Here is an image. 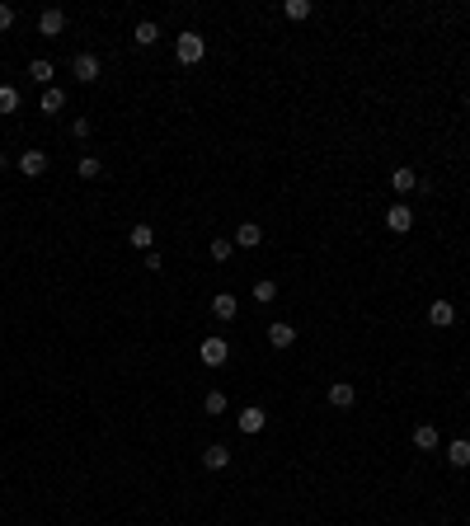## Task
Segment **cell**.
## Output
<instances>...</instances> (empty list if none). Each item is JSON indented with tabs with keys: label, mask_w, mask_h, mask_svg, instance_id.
<instances>
[{
	"label": "cell",
	"mask_w": 470,
	"mask_h": 526,
	"mask_svg": "<svg viewBox=\"0 0 470 526\" xmlns=\"http://www.w3.org/2000/svg\"><path fill=\"white\" fill-rule=\"evenodd\" d=\"M174 56H179L184 66H198L202 56H207V38L193 34V29H189V34H179V43H174Z\"/></svg>",
	"instance_id": "6da1fadb"
},
{
	"label": "cell",
	"mask_w": 470,
	"mask_h": 526,
	"mask_svg": "<svg viewBox=\"0 0 470 526\" xmlns=\"http://www.w3.org/2000/svg\"><path fill=\"white\" fill-rule=\"evenodd\" d=\"M198 358H202V367H221V362L231 358V343H226V338H202Z\"/></svg>",
	"instance_id": "7a4b0ae2"
},
{
	"label": "cell",
	"mask_w": 470,
	"mask_h": 526,
	"mask_svg": "<svg viewBox=\"0 0 470 526\" xmlns=\"http://www.w3.org/2000/svg\"><path fill=\"white\" fill-rule=\"evenodd\" d=\"M386 231H391V236H409V231H414V212H409V207H391V212H386Z\"/></svg>",
	"instance_id": "3957f363"
},
{
	"label": "cell",
	"mask_w": 470,
	"mask_h": 526,
	"mask_svg": "<svg viewBox=\"0 0 470 526\" xmlns=\"http://www.w3.org/2000/svg\"><path fill=\"white\" fill-rule=\"evenodd\" d=\"M235 423H240V433H264V423H269V414H264V409H259V404H249V409H240V418H235Z\"/></svg>",
	"instance_id": "277c9868"
},
{
	"label": "cell",
	"mask_w": 470,
	"mask_h": 526,
	"mask_svg": "<svg viewBox=\"0 0 470 526\" xmlns=\"http://www.w3.org/2000/svg\"><path fill=\"white\" fill-rule=\"evenodd\" d=\"M428 325L451 329V325H456V305H451V301H433V305H428Z\"/></svg>",
	"instance_id": "5b68a950"
},
{
	"label": "cell",
	"mask_w": 470,
	"mask_h": 526,
	"mask_svg": "<svg viewBox=\"0 0 470 526\" xmlns=\"http://www.w3.org/2000/svg\"><path fill=\"white\" fill-rule=\"evenodd\" d=\"M47 165H52V160H47V151H24V156H19V169L29 174V179L47 174Z\"/></svg>",
	"instance_id": "8992f818"
},
{
	"label": "cell",
	"mask_w": 470,
	"mask_h": 526,
	"mask_svg": "<svg viewBox=\"0 0 470 526\" xmlns=\"http://www.w3.org/2000/svg\"><path fill=\"white\" fill-rule=\"evenodd\" d=\"M71 71H76V76L90 85V80H99V56H94V52H80L76 61H71Z\"/></svg>",
	"instance_id": "52a82bcc"
},
{
	"label": "cell",
	"mask_w": 470,
	"mask_h": 526,
	"mask_svg": "<svg viewBox=\"0 0 470 526\" xmlns=\"http://www.w3.org/2000/svg\"><path fill=\"white\" fill-rule=\"evenodd\" d=\"M61 29H66V14H61V10H43V14H38V34H43V38H56Z\"/></svg>",
	"instance_id": "ba28073f"
},
{
	"label": "cell",
	"mask_w": 470,
	"mask_h": 526,
	"mask_svg": "<svg viewBox=\"0 0 470 526\" xmlns=\"http://www.w3.org/2000/svg\"><path fill=\"white\" fill-rule=\"evenodd\" d=\"M391 188L400 193V198H409V193H419V174H414L409 165H404V169H395V174H391Z\"/></svg>",
	"instance_id": "9c48e42d"
},
{
	"label": "cell",
	"mask_w": 470,
	"mask_h": 526,
	"mask_svg": "<svg viewBox=\"0 0 470 526\" xmlns=\"http://www.w3.org/2000/svg\"><path fill=\"white\" fill-rule=\"evenodd\" d=\"M329 404H334V409H353V404H358V390L348 381H334L329 385Z\"/></svg>",
	"instance_id": "30bf717a"
},
{
	"label": "cell",
	"mask_w": 470,
	"mask_h": 526,
	"mask_svg": "<svg viewBox=\"0 0 470 526\" xmlns=\"http://www.w3.org/2000/svg\"><path fill=\"white\" fill-rule=\"evenodd\" d=\"M202 465H207V470H226V465H231V447L212 442V447L202 451Z\"/></svg>",
	"instance_id": "8fae6325"
},
{
	"label": "cell",
	"mask_w": 470,
	"mask_h": 526,
	"mask_svg": "<svg viewBox=\"0 0 470 526\" xmlns=\"http://www.w3.org/2000/svg\"><path fill=\"white\" fill-rule=\"evenodd\" d=\"M235 245H240V249H259V245H264V231H259L254 221L235 226Z\"/></svg>",
	"instance_id": "7c38bea8"
},
{
	"label": "cell",
	"mask_w": 470,
	"mask_h": 526,
	"mask_svg": "<svg viewBox=\"0 0 470 526\" xmlns=\"http://www.w3.org/2000/svg\"><path fill=\"white\" fill-rule=\"evenodd\" d=\"M38 108H43L47 118H52V113H61V108H66V90H56V85H47V90H43V99H38Z\"/></svg>",
	"instance_id": "4fadbf2b"
},
{
	"label": "cell",
	"mask_w": 470,
	"mask_h": 526,
	"mask_svg": "<svg viewBox=\"0 0 470 526\" xmlns=\"http://www.w3.org/2000/svg\"><path fill=\"white\" fill-rule=\"evenodd\" d=\"M235 310H240V301H235L231 291H216V296H212V315H216V320H235Z\"/></svg>",
	"instance_id": "5bb4252c"
},
{
	"label": "cell",
	"mask_w": 470,
	"mask_h": 526,
	"mask_svg": "<svg viewBox=\"0 0 470 526\" xmlns=\"http://www.w3.org/2000/svg\"><path fill=\"white\" fill-rule=\"evenodd\" d=\"M132 43H136V47H156V43H160V29H156L151 19H141V24L132 29Z\"/></svg>",
	"instance_id": "9a60e30c"
},
{
	"label": "cell",
	"mask_w": 470,
	"mask_h": 526,
	"mask_svg": "<svg viewBox=\"0 0 470 526\" xmlns=\"http://www.w3.org/2000/svg\"><path fill=\"white\" fill-rule=\"evenodd\" d=\"M437 442H442V437H437L433 423H419V428H414V447H419V451H437Z\"/></svg>",
	"instance_id": "2e32d148"
},
{
	"label": "cell",
	"mask_w": 470,
	"mask_h": 526,
	"mask_svg": "<svg viewBox=\"0 0 470 526\" xmlns=\"http://www.w3.org/2000/svg\"><path fill=\"white\" fill-rule=\"evenodd\" d=\"M447 460L456 465V470H466V465H470V442H466V437H456V442L447 447Z\"/></svg>",
	"instance_id": "e0dca14e"
},
{
	"label": "cell",
	"mask_w": 470,
	"mask_h": 526,
	"mask_svg": "<svg viewBox=\"0 0 470 526\" xmlns=\"http://www.w3.org/2000/svg\"><path fill=\"white\" fill-rule=\"evenodd\" d=\"M269 343L273 348H291V343H296V329H291V325H273L269 329Z\"/></svg>",
	"instance_id": "ac0fdd59"
},
{
	"label": "cell",
	"mask_w": 470,
	"mask_h": 526,
	"mask_svg": "<svg viewBox=\"0 0 470 526\" xmlns=\"http://www.w3.org/2000/svg\"><path fill=\"white\" fill-rule=\"evenodd\" d=\"M29 76H34L38 85H43V90H47V85H52V76H56V71H52V61H43V56H38V61H29Z\"/></svg>",
	"instance_id": "d6986e66"
},
{
	"label": "cell",
	"mask_w": 470,
	"mask_h": 526,
	"mask_svg": "<svg viewBox=\"0 0 470 526\" xmlns=\"http://www.w3.org/2000/svg\"><path fill=\"white\" fill-rule=\"evenodd\" d=\"M76 174H80V179H99V174H104L99 156H80V160H76Z\"/></svg>",
	"instance_id": "ffe728a7"
},
{
	"label": "cell",
	"mask_w": 470,
	"mask_h": 526,
	"mask_svg": "<svg viewBox=\"0 0 470 526\" xmlns=\"http://www.w3.org/2000/svg\"><path fill=\"white\" fill-rule=\"evenodd\" d=\"M132 245L151 249V245H156V226H132Z\"/></svg>",
	"instance_id": "44dd1931"
},
{
	"label": "cell",
	"mask_w": 470,
	"mask_h": 526,
	"mask_svg": "<svg viewBox=\"0 0 470 526\" xmlns=\"http://www.w3.org/2000/svg\"><path fill=\"white\" fill-rule=\"evenodd\" d=\"M207 254H212L216 263H226V258L235 254V240H221V236H216V240H212V249H207Z\"/></svg>",
	"instance_id": "7402d4cb"
},
{
	"label": "cell",
	"mask_w": 470,
	"mask_h": 526,
	"mask_svg": "<svg viewBox=\"0 0 470 526\" xmlns=\"http://www.w3.org/2000/svg\"><path fill=\"white\" fill-rule=\"evenodd\" d=\"M19 108V90L14 85H0V113H14Z\"/></svg>",
	"instance_id": "603a6c76"
},
{
	"label": "cell",
	"mask_w": 470,
	"mask_h": 526,
	"mask_svg": "<svg viewBox=\"0 0 470 526\" xmlns=\"http://www.w3.org/2000/svg\"><path fill=\"white\" fill-rule=\"evenodd\" d=\"M282 10H287V19H311V0H287Z\"/></svg>",
	"instance_id": "cb8c5ba5"
},
{
	"label": "cell",
	"mask_w": 470,
	"mask_h": 526,
	"mask_svg": "<svg viewBox=\"0 0 470 526\" xmlns=\"http://www.w3.org/2000/svg\"><path fill=\"white\" fill-rule=\"evenodd\" d=\"M202 409H207V414H226V395H221V390H207Z\"/></svg>",
	"instance_id": "d4e9b609"
},
{
	"label": "cell",
	"mask_w": 470,
	"mask_h": 526,
	"mask_svg": "<svg viewBox=\"0 0 470 526\" xmlns=\"http://www.w3.org/2000/svg\"><path fill=\"white\" fill-rule=\"evenodd\" d=\"M273 296H278V287H273L269 278H259L254 282V301H273Z\"/></svg>",
	"instance_id": "484cf974"
},
{
	"label": "cell",
	"mask_w": 470,
	"mask_h": 526,
	"mask_svg": "<svg viewBox=\"0 0 470 526\" xmlns=\"http://www.w3.org/2000/svg\"><path fill=\"white\" fill-rule=\"evenodd\" d=\"M5 29H14V10H10V5H0V34H5Z\"/></svg>",
	"instance_id": "4316f807"
},
{
	"label": "cell",
	"mask_w": 470,
	"mask_h": 526,
	"mask_svg": "<svg viewBox=\"0 0 470 526\" xmlns=\"http://www.w3.org/2000/svg\"><path fill=\"white\" fill-rule=\"evenodd\" d=\"M71 132H76L80 141H85V136H90V118H76V123H71Z\"/></svg>",
	"instance_id": "83f0119b"
},
{
	"label": "cell",
	"mask_w": 470,
	"mask_h": 526,
	"mask_svg": "<svg viewBox=\"0 0 470 526\" xmlns=\"http://www.w3.org/2000/svg\"><path fill=\"white\" fill-rule=\"evenodd\" d=\"M141 268H151V273H160V254H156V249H146V258H141Z\"/></svg>",
	"instance_id": "f1b7e54d"
}]
</instances>
